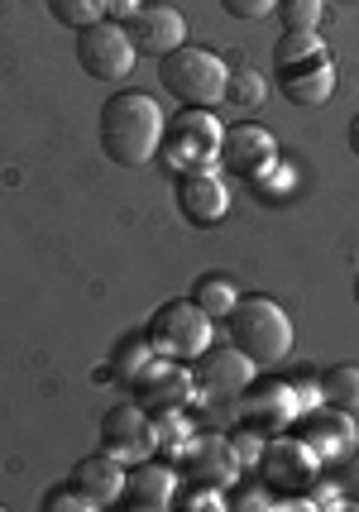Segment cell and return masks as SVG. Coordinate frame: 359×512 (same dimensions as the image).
I'll return each mask as SVG.
<instances>
[{
  "instance_id": "cell-26",
  "label": "cell",
  "mask_w": 359,
  "mask_h": 512,
  "mask_svg": "<svg viewBox=\"0 0 359 512\" xmlns=\"http://www.w3.org/2000/svg\"><path fill=\"white\" fill-rule=\"evenodd\" d=\"M178 508L182 512H221V508H230V498H225V489H216V484L187 479L178 489Z\"/></svg>"
},
{
  "instance_id": "cell-25",
  "label": "cell",
  "mask_w": 359,
  "mask_h": 512,
  "mask_svg": "<svg viewBox=\"0 0 359 512\" xmlns=\"http://www.w3.org/2000/svg\"><path fill=\"white\" fill-rule=\"evenodd\" d=\"M48 15L77 34V29H87V24L106 20V0H48Z\"/></svg>"
},
{
  "instance_id": "cell-22",
  "label": "cell",
  "mask_w": 359,
  "mask_h": 512,
  "mask_svg": "<svg viewBox=\"0 0 359 512\" xmlns=\"http://www.w3.org/2000/svg\"><path fill=\"white\" fill-rule=\"evenodd\" d=\"M316 383H321V402L359 412V364H331L316 374Z\"/></svg>"
},
{
  "instance_id": "cell-10",
  "label": "cell",
  "mask_w": 359,
  "mask_h": 512,
  "mask_svg": "<svg viewBox=\"0 0 359 512\" xmlns=\"http://www.w3.org/2000/svg\"><path fill=\"white\" fill-rule=\"evenodd\" d=\"M192 379H197V398H211V402L240 398L249 383L259 379V364H254L245 350H235L230 340H225V345L211 340L202 355L192 359Z\"/></svg>"
},
{
  "instance_id": "cell-20",
  "label": "cell",
  "mask_w": 359,
  "mask_h": 512,
  "mask_svg": "<svg viewBox=\"0 0 359 512\" xmlns=\"http://www.w3.org/2000/svg\"><path fill=\"white\" fill-rule=\"evenodd\" d=\"M197 307H202L211 321H225V316L235 312V302H240V288L225 278V273H202L197 283H192V292H187Z\"/></svg>"
},
{
  "instance_id": "cell-9",
  "label": "cell",
  "mask_w": 359,
  "mask_h": 512,
  "mask_svg": "<svg viewBox=\"0 0 359 512\" xmlns=\"http://www.w3.org/2000/svg\"><path fill=\"white\" fill-rule=\"evenodd\" d=\"M259 484L273 493H288V498H302V493L312 489V479L321 474V460H316L312 450L302 446L292 431H278L264 441V455H259Z\"/></svg>"
},
{
  "instance_id": "cell-19",
  "label": "cell",
  "mask_w": 359,
  "mask_h": 512,
  "mask_svg": "<svg viewBox=\"0 0 359 512\" xmlns=\"http://www.w3.org/2000/svg\"><path fill=\"white\" fill-rule=\"evenodd\" d=\"M68 484L87 498L91 508H111V503H120V493H125V465L111 460L106 450H96V455H82L68 469Z\"/></svg>"
},
{
  "instance_id": "cell-29",
  "label": "cell",
  "mask_w": 359,
  "mask_h": 512,
  "mask_svg": "<svg viewBox=\"0 0 359 512\" xmlns=\"http://www.w3.org/2000/svg\"><path fill=\"white\" fill-rule=\"evenodd\" d=\"M44 512H96V508H91V503L72 489V484H58V489L44 498Z\"/></svg>"
},
{
  "instance_id": "cell-28",
  "label": "cell",
  "mask_w": 359,
  "mask_h": 512,
  "mask_svg": "<svg viewBox=\"0 0 359 512\" xmlns=\"http://www.w3.org/2000/svg\"><path fill=\"white\" fill-rule=\"evenodd\" d=\"M264 441H269V436H259V431H254V426H240V431H235V436H230V446H235V455H240V465H259V455H264Z\"/></svg>"
},
{
  "instance_id": "cell-31",
  "label": "cell",
  "mask_w": 359,
  "mask_h": 512,
  "mask_svg": "<svg viewBox=\"0 0 359 512\" xmlns=\"http://www.w3.org/2000/svg\"><path fill=\"white\" fill-rule=\"evenodd\" d=\"M230 508L235 512H264V508H278V498H273V489H264V484H259V489H245V493H235V498H230Z\"/></svg>"
},
{
  "instance_id": "cell-30",
  "label": "cell",
  "mask_w": 359,
  "mask_h": 512,
  "mask_svg": "<svg viewBox=\"0 0 359 512\" xmlns=\"http://www.w3.org/2000/svg\"><path fill=\"white\" fill-rule=\"evenodd\" d=\"M225 15H235V20H264L278 10V0H221Z\"/></svg>"
},
{
  "instance_id": "cell-4",
  "label": "cell",
  "mask_w": 359,
  "mask_h": 512,
  "mask_svg": "<svg viewBox=\"0 0 359 512\" xmlns=\"http://www.w3.org/2000/svg\"><path fill=\"white\" fill-rule=\"evenodd\" d=\"M221 139H225L221 115L182 106V111L163 125L158 158L168 163L173 178H178V173H206V168H221Z\"/></svg>"
},
{
  "instance_id": "cell-1",
  "label": "cell",
  "mask_w": 359,
  "mask_h": 512,
  "mask_svg": "<svg viewBox=\"0 0 359 512\" xmlns=\"http://www.w3.org/2000/svg\"><path fill=\"white\" fill-rule=\"evenodd\" d=\"M163 125H168V115L158 106L149 91L139 87H125L106 96V106H101V154L120 163V168H144V163H154L158 158V144H163Z\"/></svg>"
},
{
  "instance_id": "cell-14",
  "label": "cell",
  "mask_w": 359,
  "mask_h": 512,
  "mask_svg": "<svg viewBox=\"0 0 359 512\" xmlns=\"http://www.w3.org/2000/svg\"><path fill=\"white\" fill-rule=\"evenodd\" d=\"M273 77H278V91L302 111H316V106H326L336 96V58H331V48H321V53L302 58V63L273 67Z\"/></svg>"
},
{
  "instance_id": "cell-3",
  "label": "cell",
  "mask_w": 359,
  "mask_h": 512,
  "mask_svg": "<svg viewBox=\"0 0 359 512\" xmlns=\"http://www.w3.org/2000/svg\"><path fill=\"white\" fill-rule=\"evenodd\" d=\"M225 77H230V63L202 44H182L158 58V82H163V91H168L178 106H197V111L221 106Z\"/></svg>"
},
{
  "instance_id": "cell-32",
  "label": "cell",
  "mask_w": 359,
  "mask_h": 512,
  "mask_svg": "<svg viewBox=\"0 0 359 512\" xmlns=\"http://www.w3.org/2000/svg\"><path fill=\"white\" fill-rule=\"evenodd\" d=\"M144 10V0H106V20H115V24H130Z\"/></svg>"
},
{
  "instance_id": "cell-5",
  "label": "cell",
  "mask_w": 359,
  "mask_h": 512,
  "mask_svg": "<svg viewBox=\"0 0 359 512\" xmlns=\"http://www.w3.org/2000/svg\"><path fill=\"white\" fill-rule=\"evenodd\" d=\"M149 340H154L158 355L192 364V359L216 340V321H211L192 297H173V302H163V307L149 316Z\"/></svg>"
},
{
  "instance_id": "cell-2",
  "label": "cell",
  "mask_w": 359,
  "mask_h": 512,
  "mask_svg": "<svg viewBox=\"0 0 359 512\" xmlns=\"http://www.w3.org/2000/svg\"><path fill=\"white\" fill-rule=\"evenodd\" d=\"M225 326V340L235 345V350H245L259 369H273V364H283L292 355V316L288 307L278 302V297H264V292H254V297H240L235 302V312L221 321Z\"/></svg>"
},
{
  "instance_id": "cell-18",
  "label": "cell",
  "mask_w": 359,
  "mask_h": 512,
  "mask_svg": "<svg viewBox=\"0 0 359 512\" xmlns=\"http://www.w3.org/2000/svg\"><path fill=\"white\" fill-rule=\"evenodd\" d=\"M130 39H135L139 53H149V58H163V53H173V48L187 44V20H182L178 5H168V0H154V5H144L135 20H130Z\"/></svg>"
},
{
  "instance_id": "cell-8",
  "label": "cell",
  "mask_w": 359,
  "mask_h": 512,
  "mask_svg": "<svg viewBox=\"0 0 359 512\" xmlns=\"http://www.w3.org/2000/svg\"><path fill=\"white\" fill-rule=\"evenodd\" d=\"M101 450L111 460H120L125 469L139 465V460H154L158 455L154 412L144 402H115V407H106V417H101Z\"/></svg>"
},
{
  "instance_id": "cell-15",
  "label": "cell",
  "mask_w": 359,
  "mask_h": 512,
  "mask_svg": "<svg viewBox=\"0 0 359 512\" xmlns=\"http://www.w3.org/2000/svg\"><path fill=\"white\" fill-rule=\"evenodd\" d=\"M178 211L187 225L211 230L230 216V182L221 168H206V173H178Z\"/></svg>"
},
{
  "instance_id": "cell-21",
  "label": "cell",
  "mask_w": 359,
  "mask_h": 512,
  "mask_svg": "<svg viewBox=\"0 0 359 512\" xmlns=\"http://www.w3.org/2000/svg\"><path fill=\"white\" fill-rule=\"evenodd\" d=\"M264 101H269V82H264L254 67H230L221 106H230V111H259Z\"/></svg>"
},
{
  "instance_id": "cell-17",
  "label": "cell",
  "mask_w": 359,
  "mask_h": 512,
  "mask_svg": "<svg viewBox=\"0 0 359 512\" xmlns=\"http://www.w3.org/2000/svg\"><path fill=\"white\" fill-rule=\"evenodd\" d=\"M120 503L135 512H168L178 508V469L158 465V460H139L125 469V493Z\"/></svg>"
},
{
  "instance_id": "cell-34",
  "label": "cell",
  "mask_w": 359,
  "mask_h": 512,
  "mask_svg": "<svg viewBox=\"0 0 359 512\" xmlns=\"http://www.w3.org/2000/svg\"><path fill=\"white\" fill-rule=\"evenodd\" d=\"M355 307H359V273H355Z\"/></svg>"
},
{
  "instance_id": "cell-13",
  "label": "cell",
  "mask_w": 359,
  "mask_h": 512,
  "mask_svg": "<svg viewBox=\"0 0 359 512\" xmlns=\"http://www.w3.org/2000/svg\"><path fill=\"white\" fill-rule=\"evenodd\" d=\"M297 393H292V379H269V383H249L240 393V422L254 426L259 436H278V431H292L297 422Z\"/></svg>"
},
{
  "instance_id": "cell-33",
  "label": "cell",
  "mask_w": 359,
  "mask_h": 512,
  "mask_svg": "<svg viewBox=\"0 0 359 512\" xmlns=\"http://www.w3.org/2000/svg\"><path fill=\"white\" fill-rule=\"evenodd\" d=\"M345 139H350V154L359 158V115H355V120H350V134H345Z\"/></svg>"
},
{
  "instance_id": "cell-11",
  "label": "cell",
  "mask_w": 359,
  "mask_h": 512,
  "mask_svg": "<svg viewBox=\"0 0 359 512\" xmlns=\"http://www.w3.org/2000/svg\"><path fill=\"white\" fill-rule=\"evenodd\" d=\"M278 158H283V149H278L273 130H264L259 120H235V125H225V139H221V168L225 173L254 182L259 173H269Z\"/></svg>"
},
{
  "instance_id": "cell-23",
  "label": "cell",
  "mask_w": 359,
  "mask_h": 512,
  "mask_svg": "<svg viewBox=\"0 0 359 512\" xmlns=\"http://www.w3.org/2000/svg\"><path fill=\"white\" fill-rule=\"evenodd\" d=\"M154 431H158V450L173 455V460H178L182 450H187V441L197 436V426H192V417H187V407H163V412H154Z\"/></svg>"
},
{
  "instance_id": "cell-16",
  "label": "cell",
  "mask_w": 359,
  "mask_h": 512,
  "mask_svg": "<svg viewBox=\"0 0 359 512\" xmlns=\"http://www.w3.org/2000/svg\"><path fill=\"white\" fill-rule=\"evenodd\" d=\"M182 460V479H197V484H216V489H230L240 479V455L230 446V436H211V431H197L187 450L178 455Z\"/></svg>"
},
{
  "instance_id": "cell-24",
  "label": "cell",
  "mask_w": 359,
  "mask_h": 512,
  "mask_svg": "<svg viewBox=\"0 0 359 512\" xmlns=\"http://www.w3.org/2000/svg\"><path fill=\"white\" fill-rule=\"evenodd\" d=\"M154 359V340H149V331L144 335H130V340H120V350H115V359H111V374L120 383H130Z\"/></svg>"
},
{
  "instance_id": "cell-27",
  "label": "cell",
  "mask_w": 359,
  "mask_h": 512,
  "mask_svg": "<svg viewBox=\"0 0 359 512\" xmlns=\"http://www.w3.org/2000/svg\"><path fill=\"white\" fill-rule=\"evenodd\" d=\"M283 29H321V15H326V0H278L273 10Z\"/></svg>"
},
{
  "instance_id": "cell-12",
  "label": "cell",
  "mask_w": 359,
  "mask_h": 512,
  "mask_svg": "<svg viewBox=\"0 0 359 512\" xmlns=\"http://www.w3.org/2000/svg\"><path fill=\"white\" fill-rule=\"evenodd\" d=\"M130 388H135V398L149 407V412H163V407H187V402L197 398V379H192V364H182V359H168L158 355L139 369L135 379H130Z\"/></svg>"
},
{
  "instance_id": "cell-6",
  "label": "cell",
  "mask_w": 359,
  "mask_h": 512,
  "mask_svg": "<svg viewBox=\"0 0 359 512\" xmlns=\"http://www.w3.org/2000/svg\"><path fill=\"white\" fill-rule=\"evenodd\" d=\"M139 48L130 39V24H115V20H96L87 29H77V63L87 77L96 82H120L135 72Z\"/></svg>"
},
{
  "instance_id": "cell-7",
  "label": "cell",
  "mask_w": 359,
  "mask_h": 512,
  "mask_svg": "<svg viewBox=\"0 0 359 512\" xmlns=\"http://www.w3.org/2000/svg\"><path fill=\"white\" fill-rule=\"evenodd\" d=\"M292 436L321 460V469L345 465V460H355V450H359L355 412L331 407V402H321V407H312V412H302V417L292 422Z\"/></svg>"
}]
</instances>
